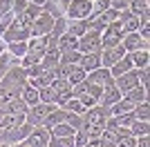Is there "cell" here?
Masks as SVG:
<instances>
[{
    "label": "cell",
    "instance_id": "4fadbf2b",
    "mask_svg": "<svg viewBox=\"0 0 150 147\" xmlns=\"http://www.w3.org/2000/svg\"><path fill=\"white\" fill-rule=\"evenodd\" d=\"M137 74H139V69H130V71H125V74H121V76H117V78H114V87H117L121 94L130 92L132 87L139 85Z\"/></svg>",
    "mask_w": 150,
    "mask_h": 147
},
{
    "label": "cell",
    "instance_id": "30bf717a",
    "mask_svg": "<svg viewBox=\"0 0 150 147\" xmlns=\"http://www.w3.org/2000/svg\"><path fill=\"white\" fill-rule=\"evenodd\" d=\"M23 145L25 147H47L50 145V132H47L43 125H38V127H34L29 134H27Z\"/></svg>",
    "mask_w": 150,
    "mask_h": 147
},
{
    "label": "cell",
    "instance_id": "11a10c76",
    "mask_svg": "<svg viewBox=\"0 0 150 147\" xmlns=\"http://www.w3.org/2000/svg\"><path fill=\"white\" fill-rule=\"evenodd\" d=\"M45 2H47V0H31V5L40 7V9H43V7H45Z\"/></svg>",
    "mask_w": 150,
    "mask_h": 147
},
{
    "label": "cell",
    "instance_id": "f546056e",
    "mask_svg": "<svg viewBox=\"0 0 150 147\" xmlns=\"http://www.w3.org/2000/svg\"><path fill=\"white\" fill-rule=\"evenodd\" d=\"M29 85H34L36 89H43V87H50L52 83H54V74H52V69H45L40 76H36V78H31V80H27Z\"/></svg>",
    "mask_w": 150,
    "mask_h": 147
},
{
    "label": "cell",
    "instance_id": "5bb4252c",
    "mask_svg": "<svg viewBox=\"0 0 150 147\" xmlns=\"http://www.w3.org/2000/svg\"><path fill=\"white\" fill-rule=\"evenodd\" d=\"M123 56H125L123 45H117V47H112V49H101V67L110 69L114 62H119Z\"/></svg>",
    "mask_w": 150,
    "mask_h": 147
},
{
    "label": "cell",
    "instance_id": "b9f144b4",
    "mask_svg": "<svg viewBox=\"0 0 150 147\" xmlns=\"http://www.w3.org/2000/svg\"><path fill=\"white\" fill-rule=\"evenodd\" d=\"M50 147H76L74 145V136H50Z\"/></svg>",
    "mask_w": 150,
    "mask_h": 147
},
{
    "label": "cell",
    "instance_id": "ba28073f",
    "mask_svg": "<svg viewBox=\"0 0 150 147\" xmlns=\"http://www.w3.org/2000/svg\"><path fill=\"white\" fill-rule=\"evenodd\" d=\"M31 125L29 123H23L20 127H13V129H7L2 132V138H0V145H13V143H23L27 138V134L31 132Z\"/></svg>",
    "mask_w": 150,
    "mask_h": 147
},
{
    "label": "cell",
    "instance_id": "603a6c76",
    "mask_svg": "<svg viewBox=\"0 0 150 147\" xmlns=\"http://www.w3.org/2000/svg\"><path fill=\"white\" fill-rule=\"evenodd\" d=\"M130 60H132V67H134V69H146L150 65V51H148V49L132 51V54H130Z\"/></svg>",
    "mask_w": 150,
    "mask_h": 147
},
{
    "label": "cell",
    "instance_id": "6f0895ef",
    "mask_svg": "<svg viewBox=\"0 0 150 147\" xmlns=\"http://www.w3.org/2000/svg\"><path fill=\"white\" fill-rule=\"evenodd\" d=\"M7 147H25L23 143H13V145H7Z\"/></svg>",
    "mask_w": 150,
    "mask_h": 147
},
{
    "label": "cell",
    "instance_id": "4dcf8cb0",
    "mask_svg": "<svg viewBox=\"0 0 150 147\" xmlns=\"http://www.w3.org/2000/svg\"><path fill=\"white\" fill-rule=\"evenodd\" d=\"M88 31V22L85 20H67V34L74 38H81Z\"/></svg>",
    "mask_w": 150,
    "mask_h": 147
},
{
    "label": "cell",
    "instance_id": "ac0fdd59",
    "mask_svg": "<svg viewBox=\"0 0 150 147\" xmlns=\"http://www.w3.org/2000/svg\"><path fill=\"white\" fill-rule=\"evenodd\" d=\"M123 98V94L114 87V83L112 85H108V87H103V94H101V98H99V105H105V107H110V105H114L117 100H121Z\"/></svg>",
    "mask_w": 150,
    "mask_h": 147
},
{
    "label": "cell",
    "instance_id": "7a4b0ae2",
    "mask_svg": "<svg viewBox=\"0 0 150 147\" xmlns=\"http://www.w3.org/2000/svg\"><path fill=\"white\" fill-rule=\"evenodd\" d=\"M90 16H92V0H72L65 11L67 20H88Z\"/></svg>",
    "mask_w": 150,
    "mask_h": 147
},
{
    "label": "cell",
    "instance_id": "681fc988",
    "mask_svg": "<svg viewBox=\"0 0 150 147\" xmlns=\"http://www.w3.org/2000/svg\"><path fill=\"white\" fill-rule=\"evenodd\" d=\"M43 71H45V67H43V65H31V67H27V69H25V74H27V80L36 78V76H40Z\"/></svg>",
    "mask_w": 150,
    "mask_h": 147
},
{
    "label": "cell",
    "instance_id": "2e32d148",
    "mask_svg": "<svg viewBox=\"0 0 150 147\" xmlns=\"http://www.w3.org/2000/svg\"><path fill=\"white\" fill-rule=\"evenodd\" d=\"M119 24L121 29H123V34H132V31H139V16H134V13H130L128 9H123V11H119Z\"/></svg>",
    "mask_w": 150,
    "mask_h": 147
},
{
    "label": "cell",
    "instance_id": "1f68e13d",
    "mask_svg": "<svg viewBox=\"0 0 150 147\" xmlns=\"http://www.w3.org/2000/svg\"><path fill=\"white\" fill-rule=\"evenodd\" d=\"M85 78H88V74L83 71L79 65H72V67H69V71H67V78H65V80H67L69 85L74 87V85H79V83H83Z\"/></svg>",
    "mask_w": 150,
    "mask_h": 147
},
{
    "label": "cell",
    "instance_id": "5b68a950",
    "mask_svg": "<svg viewBox=\"0 0 150 147\" xmlns=\"http://www.w3.org/2000/svg\"><path fill=\"white\" fill-rule=\"evenodd\" d=\"M56 105H47V103H36L31 105L29 109L25 114V123H29L31 127H38V125H43V120L50 116V111L54 109Z\"/></svg>",
    "mask_w": 150,
    "mask_h": 147
},
{
    "label": "cell",
    "instance_id": "f6af8a7d",
    "mask_svg": "<svg viewBox=\"0 0 150 147\" xmlns=\"http://www.w3.org/2000/svg\"><path fill=\"white\" fill-rule=\"evenodd\" d=\"M114 147H137V138L130 134H123L117 138V143H114Z\"/></svg>",
    "mask_w": 150,
    "mask_h": 147
},
{
    "label": "cell",
    "instance_id": "3957f363",
    "mask_svg": "<svg viewBox=\"0 0 150 147\" xmlns=\"http://www.w3.org/2000/svg\"><path fill=\"white\" fill-rule=\"evenodd\" d=\"M0 83L7 85L9 89H13V92L20 96V89H23V85L27 83V74H25V69L20 67V65H16V67H11L2 78H0Z\"/></svg>",
    "mask_w": 150,
    "mask_h": 147
},
{
    "label": "cell",
    "instance_id": "d6986e66",
    "mask_svg": "<svg viewBox=\"0 0 150 147\" xmlns=\"http://www.w3.org/2000/svg\"><path fill=\"white\" fill-rule=\"evenodd\" d=\"M79 67H81L85 74L94 71V69H99V67H101V51H96V54H83V56H81V62H79Z\"/></svg>",
    "mask_w": 150,
    "mask_h": 147
},
{
    "label": "cell",
    "instance_id": "ee69618b",
    "mask_svg": "<svg viewBox=\"0 0 150 147\" xmlns=\"http://www.w3.org/2000/svg\"><path fill=\"white\" fill-rule=\"evenodd\" d=\"M16 96H18V94L13 92V89H9L7 85H2V83H0V107H2V105H7L11 98H16Z\"/></svg>",
    "mask_w": 150,
    "mask_h": 147
},
{
    "label": "cell",
    "instance_id": "9f6ffc18",
    "mask_svg": "<svg viewBox=\"0 0 150 147\" xmlns=\"http://www.w3.org/2000/svg\"><path fill=\"white\" fill-rule=\"evenodd\" d=\"M5 49H7V45H5V40L0 38V56H2V51H5Z\"/></svg>",
    "mask_w": 150,
    "mask_h": 147
},
{
    "label": "cell",
    "instance_id": "f5cc1de1",
    "mask_svg": "<svg viewBox=\"0 0 150 147\" xmlns=\"http://www.w3.org/2000/svg\"><path fill=\"white\" fill-rule=\"evenodd\" d=\"M137 34L144 38V40H150V24H144V27H139Z\"/></svg>",
    "mask_w": 150,
    "mask_h": 147
},
{
    "label": "cell",
    "instance_id": "db71d44e",
    "mask_svg": "<svg viewBox=\"0 0 150 147\" xmlns=\"http://www.w3.org/2000/svg\"><path fill=\"white\" fill-rule=\"evenodd\" d=\"M137 147H150V138L146 136H137Z\"/></svg>",
    "mask_w": 150,
    "mask_h": 147
},
{
    "label": "cell",
    "instance_id": "8d00e7d4",
    "mask_svg": "<svg viewBox=\"0 0 150 147\" xmlns=\"http://www.w3.org/2000/svg\"><path fill=\"white\" fill-rule=\"evenodd\" d=\"M7 51L16 58H23L27 54V40H18V43H9L7 45Z\"/></svg>",
    "mask_w": 150,
    "mask_h": 147
},
{
    "label": "cell",
    "instance_id": "bcb514c9",
    "mask_svg": "<svg viewBox=\"0 0 150 147\" xmlns=\"http://www.w3.org/2000/svg\"><path fill=\"white\" fill-rule=\"evenodd\" d=\"M13 18H16V13H13V11H9L7 16H2V18H0V36H2V34H5L9 27H11Z\"/></svg>",
    "mask_w": 150,
    "mask_h": 147
},
{
    "label": "cell",
    "instance_id": "d6a6232c",
    "mask_svg": "<svg viewBox=\"0 0 150 147\" xmlns=\"http://www.w3.org/2000/svg\"><path fill=\"white\" fill-rule=\"evenodd\" d=\"M132 107H134V105H130L125 98H121V100H117L114 105H110V116H123V114H130Z\"/></svg>",
    "mask_w": 150,
    "mask_h": 147
},
{
    "label": "cell",
    "instance_id": "f35d334b",
    "mask_svg": "<svg viewBox=\"0 0 150 147\" xmlns=\"http://www.w3.org/2000/svg\"><path fill=\"white\" fill-rule=\"evenodd\" d=\"M63 109L72 111V114H79V116H83V114L88 111V109H85V107H83V103H81V100H79V98H74V96H72V98H69V100H67V103L63 105Z\"/></svg>",
    "mask_w": 150,
    "mask_h": 147
},
{
    "label": "cell",
    "instance_id": "7dc6e473",
    "mask_svg": "<svg viewBox=\"0 0 150 147\" xmlns=\"http://www.w3.org/2000/svg\"><path fill=\"white\" fill-rule=\"evenodd\" d=\"M79 100L83 103V107H85V109H90V107H94V105H99V100H96L92 94H88V92H83L81 96H79Z\"/></svg>",
    "mask_w": 150,
    "mask_h": 147
},
{
    "label": "cell",
    "instance_id": "d590c367",
    "mask_svg": "<svg viewBox=\"0 0 150 147\" xmlns=\"http://www.w3.org/2000/svg\"><path fill=\"white\" fill-rule=\"evenodd\" d=\"M74 134H76V129L72 125H67V123H61V125L50 129V136H54V138H58V136H74Z\"/></svg>",
    "mask_w": 150,
    "mask_h": 147
},
{
    "label": "cell",
    "instance_id": "277c9868",
    "mask_svg": "<svg viewBox=\"0 0 150 147\" xmlns=\"http://www.w3.org/2000/svg\"><path fill=\"white\" fill-rule=\"evenodd\" d=\"M121 40H123V29H121L119 22L108 24L105 29L101 31V49H112L117 45H121Z\"/></svg>",
    "mask_w": 150,
    "mask_h": 147
},
{
    "label": "cell",
    "instance_id": "484cf974",
    "mask_svg": "<svg viewBox=\"0 0 150 147\" xmlns=\"http://www.w3.org/2000/svg\"><path fill=\"white\" fill-rule=\"evenodd\" d=\"M16 65H20V58L11 56V54L5 49V51H2V56H0V78H2V76H5L11 67H16Z\"/></svg>",
    "mask_w": 150,
    "mask_h": 147
},
{
    "label": "cell",
    "instance_id": "ffe728a7",
    "mask_svg": "<svg viewBox=\"0 0 150 147\" xmlns=\"http://www.w3.org/2000/svg\"><path fill=\"white\" fill-rule=\"evenodd\" d=\"M25 123V114H9V111H2V120H0V129L7 132V129L20 127Z\"/></svg>",
    "mask_w": 150,
    "mask_h": 147
},
{
    "label": "cell",
    "instance_id": "f907efd6",
    "mask_svg": "<svg viewBox=\"0 0 150 147\" xmlns=\"http://www.w3.org/2000/svg\"><path fill=\"white\" fill-rule=\"evenodd\" d=\"M27 7H29V2H27V0H13V5H11V11L16 13V16H18V13H23V11H25Z\"/></svg>",
    "mask_w": 150,
    "mask_h": 147
},
{
    "label": "cell",
    "instance_id": "83f0119b",
    "mask_svg": "<svg viewBox=\"0 0 150 147\" xmlns=\"http://www.w3.org/2000/svg\"><path fill=\"white\" fill-rule=\"evenodd\" d=\"M76 45H79V38L69 36L67 31H65V34H63V36L58 38V43H56V49L61 51V54H65V51H72V49H76Z\"/></svg>",
    "mask_w": 150,
    "mask_h": 147
},
{
    "label": "cell",
    "instance_id": "7c38bea8",
    "mask_svg": "<svg viewBox=\"0 0 150 147\" xmlns=\"http://www.w3.org/2000/svg\"><path fill=\"white\" fill-rule=\"evenodd\" d=\"M121 45H123L125 54H132V51H139V49H150V40H144L137 31H132V34H123Z\"/></svg>",
    "mask_w": 150,
    "mask_h": 147
},
{
    "label": "cell",
    "instance_id": "7bdbcfd3",
    "mask_svg": "<svg viewBox=\"0 0 150 147\" xmlns=\"http://www.w3.org/2000/svg\"><path fill=\"white\" fill-rule=\"evenodd\" d=\"M117 138H119V134L112 132V129H108V127H103V129H101V134H99V141L105 143V145H114Z\"/></svg>",
    "mask_w": 150,
    "mask_h": 147
},
{
    "label": "cell",
    "instance_id": "91938a15",
    "mask_svg": "<svg viewBox=\"0 0 150 147\" xmlns=\"http://www.w3.org/2000/svg\"><path fill=\"white\" fill-rule=\"evenodd\" d=\"M27 2H31V0H27Z\"/></svg>",
    "mask_w": 150,
    "mask_h": 147
},
{
    "label": "cell",
    "instance_id": "836d02e7",
    "mask_svg": "<svg viewBox=\"0 0 150 147\" xmlns=\"http://www.w3.org/2000/svg\"><path fill=\"white\" fill-rule=\"evenodd\" d=\"M132 116H134V120H148V118H150V105H148V100L134 105V107H132Z\"/></svg>",
    "mask_w": 150,
    "mask_h": 147
},
{
    "label": "cell",
    "instance_id": "74e56055",
    "mask_svg": "<svg viewBox=\"0 0 150 147\" xmlns=\"http://www.w3.org/2000/svg\"><path fill=\"white\" fill-rule=\"evenodd\" d=\"M38 98H40V103H47V105H54L56 103V89L54 87H43V89H38Z\"/></svg>",
    "mask_w": 150,
    "mask_h": 147
},
{
    "label": "cell",
    "instance_id": "e0dca14e",
    "mask_svg": "<svg viewBox=\"0 0 150 147\" xmlns=\"http://www.w3.org/2000/svg\"><path fill=\"white\" fill-rule=\"evenodd\" d=\"M72 2V0H47L43 7L45 13H50L52 18H63L65 16V11H67V5Z\"/></svg>",
    "mask_w": 150,
    "mask_h": 147
},
{
    "label": "cell",
    "instance_id": "680465c9",
    "mask_svg": "<svg viewBox=\"0 0 150 147\" xmlns=\"http://www.w3.org/2000/svg\"><path fill=\"white\" fill-rule=\"evenodd\" d=\"M0 147H7V145H0Z\"/></svg>",
    "mask_w": 150,
    "mask_h": 147
},
{
    "label": "cell",
    "instance_id": "60d3db41",
    "mask_svg": "<svg viewBox=\"0 0 150 147\" xmlns=\"http://www.w3.org/2000/svg\"><path fill=\"white\" fill-rule=\"evenodd\" d=\"M81 51L79 49H72V51H65V54H61V62L63 65H79L81 62Z\"/></svg>",
    "mask_w": 150,
    "mask_h": 147
},
{
    "label": "cell",
    "instance_id": "816d5d0a",
    "mask_svg": "<svg viewBox=\"0 0 150 147\" xmlns=\"http://www.w3.org/2000/svg\"><path fill=\"white\" fill-rule=\"evenodd\" d=\"M110 9L123 11V9H128V0H110Z\"/></svg>",
    "mask_w": 150,
    "mask_h": 147
},
{
    "label": "cell",
    "instance_id": "c3c4849f",
    "mask_svg": "<svg viewBox=\"0 0 150 147\" xmlns=\"http://www.w3.org/2000/svg\"><path fill=\"white\" fill-rule=\"evenodd\" d=\"M137 78H139V85L144 87V89H148V83H150V67H146V69H139Z\"/></svg>",
    "mask_w": 150,
    "mask_h": 147
},
{
    "label": "cell",
    "instance_id": "44dd1931",
    "mask_svg": "<svg viewBox=\"0 0 150 147\" xmlns=\"http://www.w3.org/2000/svg\"><path fill=\"white\" fill-rule=\"evenodd\" d=\"M61 123H65V109H63V107H54V109L50 111V116L43 120V127L50 132L52 127H56Z\"/></svg>",
    "mask_w": 150,
    "mask_h": 147
},
{
    "label": "cell",
    "instance_id": "52a82bcc",
    "mask_svg": "<svg viewBox=\"0 0 150 147\" xmlns=\"http://www.w3.org/2000/svg\"><path fill=\"white\" fill-rule=\"evenodd\" d=\"M54 20H56V18H52L50 13L40 11V16H38V18L34 20V24L29 27V36H31V38L47 36V34L52 31V27H54Z\"/></svg>",
    "mask_w": 150,
    "mask_h": 147
},
{
    "label": "cell",
    "instance_id": "e575fe53",
    "mask_svg": "<svg viewBox=\"0 0 150 147\" xmlns=\"http://www.w3.org/2000/svg\"><path fill=\"white\" fill-rule=\"evenodd\" d=\"M150 9V2L148 0H128V11L134 13V16H141L144 11Z\"/></svg>",
    "mask_w": 150,
    "mask_h": 147
},
{
    "label": "cell",
    "instance_id": "8fae6325",
    "mask_svg": "<svg viewBox=\"0 0 150 147\" xmlns=\"http://www.w3.org/2000/svg\"><path fill=\"white\" fill-rule=\"evenodd\" d=\"M0 38L5 40V45H9V43H18V40H29L31 36H29V29H25V27H23L18 20L13 18L11 27H9V29H7Z\"/></svg>",
    "mask_w": 150,
    "mask_h": 147
},
{
    "label": "cell",
    "instance_id": "9a60e30c",
    "mask_svg": "<svg viewBox=\"0 0 150 147\" xmlns=\"http://www.w3.org/2000/svg\"><path fill=\"white\" fill-rule=\"evenodd\" d=\"M85 80L92 83V85H96V87H108V85L114 83V78H112V74H110L108 67H99V69H94V71H90Z\"/></svg>",
    "mask_w": 150,
    "mask_h": 147
},
{
    "label": "cell",
    "instance_id": "4316f807",
    "mask_svg": "<svg viewBox=\"0 0 150 147\" xmlns=\"http://www.w3.org/2000/svg\"><path fill=\"white\" fill-rule=\"evenodd\" d=\"M130 69H134V67H132L130 54H125L119 62H114L112 67H110V74H112V78H117V76H121V74H125V71H130Z\"/></svg>",
    "mask_w": 150,
    "mask_h": 147
},
{
    "label": "cell",
    "instance_id": "ab89813d",
    "mask_svg": "<svg viewBox=\"0 0 150 147\" xmlns=\"http://www.w3.org/2000/svg\"><path fill=\"white\" fill-rule=\"evenodd\" d=\"M150 132V125H148V120H134L132 123V127H130V136H146Z\"/></svg>",
    "mask_w": 150,
    "mask_h": 147
},
{
    "label": "cell",
    "instance_id": "6da1fadb",
    "mask_svg": "<svg viewBox=\"0 0 150 147\" xmlns=\"http://www.w3.org/2000/svg\"><path fill=\"white\" fill-rule=\"evenodd\" d=\"M45 51H47V40H45V36L29 38V40H27V54L20 58V67L27 69V67H31V65H40Z\"/></svg>",
    "mask_w": 150,
    "mask_h": 147
},
{
    "label": "cell",
    "instance_id": "f1b7e54d",
    "mask_svg": "<svg viewBox=\"0 0 150 147\" xmlns=\"http://www.w3.org/2000/svg\"><path fill=\"white\" fill-rule=\"evenodd\" d=\"M58 62H61V51L54 47V49H47V51H45V56H43V60H40V65H43L45 69H54Z\"/></svg>",
    "mask_w": 150,
    "mask_h": 147
},
{
    "label": "cell",
    "instance_id": "cb8c5ba5",
    "mask_svg": "<svg viewBox=\"0 0 150 147\" xmlns=\"http://www.w3.org/2000/svg\"><path fill=\"white\" fill-rule=\"evenodd\" d=\"M20 98L25 100L27 107L40 103V98H38V89H36L34 85H29V83H25V85H23V89H20Z\"/></svg>",
    "mask_w": 150,
    "mask_h": 147
},
{
    "label": "cell",
    "instance_id": "d4e9b609",
    "mask_svg": "<svg viewBox=\"0 0 150 147\" xmlns=\"http://www.w3.org/2000/svg\"><path fill=\"white\" fill-rule=\"evenodd\" d=\"M0 109H2V111H9V114H27L29 107L25 105V100H23L20 96H16V98H11L7 105H2Z\"/></svg>",
    "mask_w": 150,
    "mask_h": 147
},
{
    "label": "cell",
    "instance_id": "7402d4cb",
    "mask_svg": "<svg viewBox=\"0 0 150 147\" xmlns=\"http://www.w3.org/2000/svg\"><path fill=\"white\" fill-rule=\"evenodd\" d=\"M123 98L130 105H139V103H144V100H148V89H144L141 85H137V87H132L130 92H125Z\"/></svg>",
    "mask_w": 150,
    "mask_h": 147
},
{
    "label": "cell",
    "instance_id": "94428289",
    "mask_svg": "<svg viewBox=\"0 0 150 147\" xmlns=\"http://www.w3.org/2000/svg\"><path fill=\"white\" fill-rule=\"evenodd\" d=\"M47 147H50V145H47Z\"/></svg>",
    "mask_w": 150,
    "mask_h": 147
},
{
    "label": "cell",
    "instance_id": "9c48e42d",
    "mask_svg": "<svg viewBox=\"0 0 150 147\" xmlns=\"http://www.w3.org/2000/svg\"><path fill=\"white\" fill-rule=\"evenodd\" d=\"M132 123H134V116H132V111H130V114H123V116H110L108 123H105V127L117 132L119 136H123V134H130Z\"/></svg>",
    "mask_w": 150,
    "mask_h": 147
},
{
    "label": "cell",
    "instance_id": "8992f818",
    "mask_svg": "<svg viewBox=\"0 0 150 147\" xmlns=\"http://www.w3.org/2000/svg\"><path fill=\"white\" fill-rule=\"evenodd\" d=\"M76 49H79L81 54H96V51H101V34L88 29L81 38H79Z\"/></svg>",
    "mask_w": 150,
    "mask_h": 147
}]
</instances>
